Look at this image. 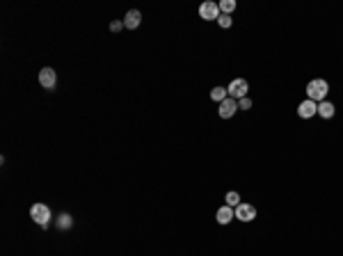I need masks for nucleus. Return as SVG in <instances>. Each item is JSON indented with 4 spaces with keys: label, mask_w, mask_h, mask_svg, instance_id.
Here are the masks:
<instances>
[{
    "label": "nucleus",
    "mask_w": 343,
    "mask_h": 256,
    "mask_svg": "<svg viewBox=\"0 0 343 256\" xmlns=\"http://www.w3.org/2000/svg\"><path fill=\"white\" fill-rule=\"evenodd\" d=\"M327 92H330V85H327V80H322V78H314V80H309V85H306V98L316 101V103L325 101Z\"/></svg>",
    "instance_id": "f257e3e1"
},
{
    "label": "nucleus",
    "mask_w": 343,
    "mask_h": 256,
    "mask_svg": "<svg viewBox=\"0 0 343 256\" xmlns=\"http://www.w3.org/2000/svg\"><path fill=\"white\" fill-rule=\"evenodd\" d=\"M220 5L218 2H213V0H206V2H202L199 5V16L204 18V21H218L220 18Z\"/></svg>",
    "instance_id": "f03ea898"
},
{
    "label": "nucleus",
    "mask_w": 343,
    "mask_h": 256,
    "mask_svg": "<svg viewBox=\"0 0 343 256\" xmlns=\"http://www.w3.org/2000/svg\"><path fill=\"white\" fill-rule=\"evenodd\" d=\"M226 92H229L231 98H236V101H240V98L247 96V92H250V85H247V80H242V78H234V80L229 82V87H226Z\"/></svg>",
    "instance_id": "7ed1b4c3"
},
{
    "label": "nucleus",
    "mask_w": 343,
    "mask_h": 256,
    "mask_svg": "<svg viewBox=\"0 0 343 256\" xmlns=\"http://www.w3.org/2000/svg\"><path fill=\"white\" fill-rule=\"evenodd\" d=\"M30 218H32L37 224H42V227H48L50 208L46 206V204H34V206L30 208Z\"/></svg>",
    "instance_id": "20e7f679"
},
{
    "label": "nucleus",
    "mask_w": 343,
    "mask_h": 256,
    "mask_svg": "<svg viewBox=\"0 0 343 256\" xmlns=\"http://www.w3.org/2000/svg\"><path fill=\"white\" fill-rule=\"evenodd\" d=\"M234 213H236L238 222H252V220L256 218V208H254L252 204H240V206L234 208Z\"/></svg>",
    "instance_id": "39448f33"
},
{
    "label": "nucleus",
    "mask_w": 343,
    "mask_h": 256,
    "mask_svg": "<svg viewBox=\"0 0 343 256\" xmlns=\"http://www.w3.org/2000/svg\"><path fill=\"white\" fill-rule=\"evenodd\" d=\"M318 115V103L316 101H311V98H304L300 105H298V117L302 119H311V117Z\"/></svg>",
    "instance_id": "423d86ee"
},
{
    "label": "nucleus",
    "mask_w": 343,
    "mask_h": 256,
    "mask_svg": "<svg viewBox=\"0 0 343 256\" xmlns=\"http://www.w3.org/2000/svg\"><path fill=\"white\" fill-rule=\"evenodd\" d=\"M39 82H42L44 89H53L55 82H58V73H55V69H50V66H44V69L39 71Z\"/></svg>",
    "instance_id": "0eeeda50"
},
{
    "label": "nucleus",
    "mask_w": 343,
    "mask_h": 256,
    "mask_svg": "<svg viewBox=\"0 0 343 256\" xmlns=\"http://www.w3.org/2000/svg\"><path fill=\"white\" fill-rule=\"evenodd\" d=\"M236 110H238V101L229 96V98H224V101L220 103V110H218V112H220L222 119H231V117L236 115Z\"/></svg>",
    "instance_id": "6e6552de"
},
{
    "label": "nucleus",
    "mask_w": 343,
    "mask_h": 256,
    "mask_svg": "<svg viewBox=\"0 0 343 256\" xmlns=\"http://www.w3.org/2000/svg\"><path fill=\"white\" fill-rule=\"evenodd\" d=\"M215 218H218V222L222 224V227H224V224H229L231 220H236V213H234V208L231 206H220L218 208V213H215Z\"/></svg>",
    "instance_id": "1a4fd4ad"
},
{
    "label": "nucleus",
    "mask_w": 343,
    "mask_h": 256,
    "mask_svg": "<svg viewBox=\"0 0 343 256\" xmlns=\"http://www.w3.org/2000/svg\"><path fill=\"white\" fill-rule=\"evenodd\" d=\"M142 23V14L138 9H130L126 16H124V27H128V30H135V27Z\"/></svg>",
    "instance_id": "9d476101"
},
{
    "label": "nucleus",
    "mask_w": 343,
    "mask_h": 256,
    "mask_svg": "<svg viewBox=\"0 0 343 256\" xmlns=\"http://www.w3.org/2000/svg\"><path fill=\"white\" fill-rule=\"evenodd\" d=\"M334 112H336L334 103H330V101H320V103H318V115H320L322 119H332Z\"/></svg>",
    "instance_id": "9b49d317"
},
{
    "label": "nucleus",
    "mask_w": 343,
    "mask_h": 256,
    "mask_svg": "<svg viewBox=\"0 0 343 256\" xmlns=\"http://www.w3.org/2000/svg\"><path fill=\"white\" fill-rule=\"evenodd\" d=\"M210 98L215 103H222L224 98H229V92H226V87H213L210 89Z\"/></svg>",
    "instance_id": "f8f14e48"
},
{
    "label": "nucleus",
    "mask_w": 343,
    "mask_h": 256,
    "mask_svg": "<svg viewBox=\"0 0 343 256\" xmlns=\"http://www.w3.org/2000/svg\"><path fill=\"white\" fill-rule=\"evenodd\" d=\"M220 5V11L222 14H226V16H231L234 11H236V0H222V2H218Z\"/></svg>",
    "instance_id": "ddd939ff"
},
{
    "label": "nucleus",
    "mask_w": 343,
    "mask_h": 256,
    "mask_svg": "<svg viewBox=\"0 0 343 256\" xmlns=\"http://www.w3.org/2000/svg\"><path fill=\"white\" fill-rule=\"evenodd\" d=\"M224 202H226V206H231V208H236V206H240V195L238 192H226V197H224Z\"/></svg>",
    "instance_id": "4468645a"
},
{
    "label": "nucleus",
    "mask_w": 343,
    "mask_h": 256,
    "mask_svg": "<svg viewBox=\"0 0 343 256\" xmlns=\"http://www.w3.org/2000/svg\"><path fill=\"white\" fill-rule=\"evenodd\" d=\"M71 224H74V220H71V215H66V213H62L58 218V229H71Z\"/></svg>",
    "instance_id": "2eb2a0df"
},
{
    "label": "nucleus",
    "mask_w": 343,
    "mask_h": 256,
    "mask_svg": "<svg viewBox=\"0 0 343 256\" xmlns=\"http://www.w3.org/2000/svg\"><path fill=\"white\" fill-rule=\"evenodd\" d=\"M231 23H234V18L226 16V14H220V18H218V25L224 27V30H226V27H231Z\"/></svg>",
    "instance_id": "dca6fc26"
},
{
    "label": "nucleus",
    "mask_w": 343,
    "mask_h": 256,
    "mask_svg": "<svg viewBox=\"0 0 343 256\" xmlns=\"http://www.w3.org/2000/svg\"><path fill=\"white\" fill-rule=\"evenodd\" d=\"M238 108H240V110H250V108H252V98H250V96L240 98V101H238Z\"/></svg>",
    "instance_id": "f3484780"
},
{
    "label": "nucleus",
    "mask_w": 343,
    "mask_h": 256,
    "mask_svg": "<svg viewBox=\"0 0 343 256\" xmlns=\"http://www.w3.org/2000/svg\"><path fill=\"white\" fill-rule=\"evenodd\" d=\"M122 27H124V21H112L110 23V30H112V32H119Z\"/></svg>",
    "instance_id": "a211bd4d"
}]
</instances>
